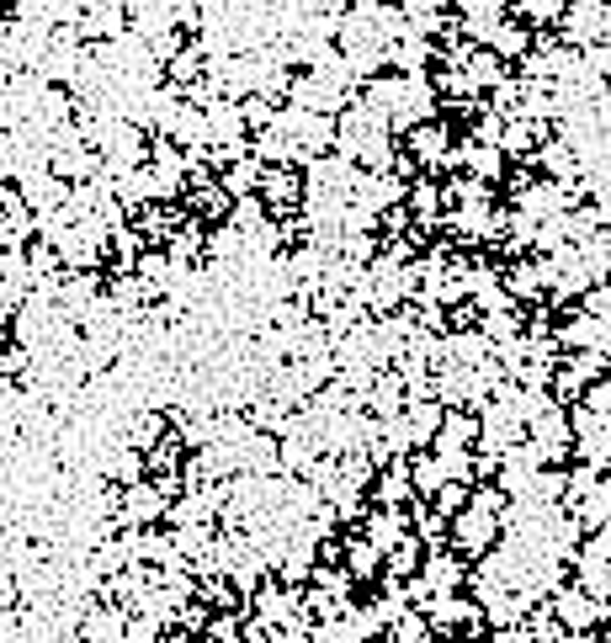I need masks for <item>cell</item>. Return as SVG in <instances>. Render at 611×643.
<instances>
[{
	"mask_svg": "<svg viewBox=\"0 0 611 643\" xmlns=\"http://www.w3.org/2000/svg\"><path fill=\"white\" fill-rule=\"evenodd\" d=\"M569 38H580V43H596L601 38V32H606V6H601V0H585V6H574L569 11Z\"/></svg>",
	"mask_w": 611,
	"mask_h": 643,
	"instance_id": "obj_1",
	"label": "cell"
},
{
	"mask_svg": "<svg viewBox=\"0 0 611 643\" xmlns=\"http://www.w3.org/2000/svg\"><path fill=\"white\" fill-rule=\"evenodd\" d=\"M500 11H505V0H473V32L489 38V22H500Z\"/></svg>",
	"mask_w": 611,
	"mask_h": 643,
	"instance_id": "obj_2",
	"label": "cell"
},
{
	"mask_svg": "<svg viewBox=\"0 0 611 643\" xmlns=\"http://www.w3.org/2000/svg\"><path fill=\"white\" fill-rule=\"evenodd\" d=\"M596 319H574V325H564V341H574V346H590V341H596Z\"/></svg>",
	"mask_w": 611,
	"mask_h": 643,
	"instance_id": "obj_3",
	"label": "cell"
},
{
	"mask_svg": "<svg viewBox=\"0 0 611 643\" xmlns=\"http://www.w3.org/2000/svg\"><path fill=\"white\" fill-rule=\"evenodd\" d=\"M473 80H479V86H489V80H500V59L479 54V59H473Z\"/></svg>",
	"mask_w": 611,
	"mask_h": 643,
	"instance_id": "obj_4",
	"label": "cell"
},
{
	"mask_svg": "<svg viewBox=\"0 0 611 643\" xmlns=\"http://www.w3.org/2000/svg\"><path fill=\"white\" fill-rule=\"evenodd\" d=\"M495 43L505 48V54H516V48L526 43V32H521V27H500V38H495Z\"/></svg>",
	"mask_w": 611,
	"mask_h": 643,
	"instance_id": "obj_5",
	"label": "cell"
},
{
	"mask_svg": "<svg viewBox=\"0 0 611 643\" xmlns=\"http://www.w3.org/2000/svg\"><path fill=\"white\" fill-rule=\"evenodd\" d=\"M526 16H558V0H521Z\"/></svg>",
	"mask_w": 611,
	"mask_h": 643,
	"instance_id": "obj_6",
	"label": "cell"
}]
</instances>
